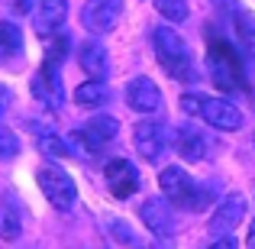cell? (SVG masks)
I'll list each match as a JSON object with an SVG mask.
<instances>
[{"instance_id":"obj_13","label":"cell","mask_w":255,"mask_h":249,"mask_svg":"<svg viewBox=\"0 0 255 249\" xmlns=\"http://www.w3.org/2000/svg\"><path fill=\"white\" fill-rule=\"evenodd\" d=\"M126 104L139 113H155V110H162V91L149 78H132L126 84Z\"/></svg>"},{"instance_id":"obj_22","label":"cell","mask_w":255,"mask_h":249,"mask_svg":"<svg viewBox=\"0 0 255 249\" xmlns=\"http://www.w3.org/2000/svg\"><path fill=\"white\" fill-rule=\"evenodd\" d=\"M236 32H239V39H243V45L255 55V13L239 10V16H236Z\"/></svg>"},{"instance_id":"obj_23","label":"cell","mask_w":255,"mask_h":249,"mask_svg":"<svg viewBox=\"0 0 255 249\" xmlns=\"http://www.w3.org/2000/svg\"><path fill=\"white\" fill-rule=\"evenodd\" d=\"M155 10L162 13L165 19H171V23H184L187 19V0H155Z\"/></svg>"},{"instance_id":"obj_21","label":"cell","mask_w":255,"mask_h":249,"mask_svg":"<svg viewBox=\"0 0 255 249\" xmlns=\"http://www.w3.org/2000/svg\"><path fill=\"white\" fill-rule=\"evenodd\" d=\"M36 146L42 149V156H52V159H62V156H68V146H65V139L62 136H55L52 130H42L36 136Z\"/></svg>"},{"instance_id":"obj_6","label":"cell","mask_w":255,"mask_h":249,"mask_svg":"<svg viewBox=\"0 0 255 249\" xmlns=\"http://www.w3.org/2000/svg\"><path fill=\"white\" fill-rule=\"evenodd\" d=\"M117 130L120 123L113 117H107V113H100V117H91L81 130L71 133V152H100L107 143H113L117 139Z\"/></svg>"},{"instance_id":"obj_8","label":"cell","mask_w":255,"mask_h":249,"mask_svg":"<svg viewBox=\"0 0 255 249\" xmlns=\"http://www.w3.org/2000/svg\"><path fill=\"white\" fill-rule=\"evenodd\" d=\"M132 136H136V152L145 162H158L162 152L168 149V126L162 120H142V123H136Z\"/></svg>"},{"instance_id":"obj_7","label":"cell","mask_w":255,"mask_h":249,"mask_svg":"<svg viewBox=\"0 0 255 249\" xmlns=\"http://www.w3.org/2000/svg\"><path fill=\"white\" fill-rule=\"evenodd\" d=\"M32 94L45 107H62V58L45 55L42 68L32 75Z\"/></svg>"},{"instance_id":"obj_30","label":"cell","mask_w":255,"mask_h":249,"mask_svg":"<svg viewBox=\"0 0 255 249\" xmlns=\"http://www.w3.org/2000/svg\"><path fill=\"white\" fill-rule=\"evenodd\" d=\"M249 246L255 249V220H252V227H249Z\"/></svg>"},{"instance_id":"obj_17","label":"cell","mask_w":255,"mask_h":249,"mask_svg":"<svg viewBox=\"0 0 255 249\" xmlns=\"http://www.w3.org/2000/svg\"><path fill=\"white\" fill-rule=\"evenodd\" d=\"M23 233V217H19V207L10 194L0 198V237L3 240H16Z\"/></svg>"},{"instance_id":"obj_25","label":"cell","mask_w":255,"mask_h":249,"mask_svg":"<svg viewBox=\"0 0 255 249\" xmlns=\"http://www.w3.org/2000/svg\"><path fill=\"white\" fill-rule=\"evenodd\" d=\"M139 249H174V240L171 233H152V240L139 243Z\"/></svg>"},{"instance_id":"obj_11","label":"cell","mask_w":255,"mask_h":249,"mask_svg":"<svg viewBox=\"0 0 255 249\" xmlns=\"http://www.w3.org/2000/svg\"><path fill=\"white\" fill-rule=\"evenodd\" d=\"M246 217V198L243 194H230V198L220 201V207L210 217V233L213 237H226V233H236V227Z\"/></svg>"},{"instance_id":"obj_27","label":"cell","mask_w":255,"mask_h":249,"mask_svg":"<svg viewBox=\"0 0 255 249\" xmlns=\"http://www.w3.org/2000/svg\"><path fill=\"white\" fill-rule=\"evenodd\" d=\"M207 249H236V237H233V233H226V237H220L217 243H210Z\"/></svg>"},{"instance_id":"obj_1","label":"cell","mask_w":255,"mask_h":249,"mask_svg":"<svg viewBox=\"0 0 255 249\" xmlns=\"http://www.w3.org/2000/svg\"><path fill=\"white\" fill-rule=\"evenodd\" d=\"M207 68H210V81L220 91H246V71L243 58L233 49L230 39H223L217 29H207Z\"/></svg>"},{"instance_id":"obj_24","label":"cell","mask_w":255,"mask_h":249,"mask_svg":"<svg viewBox=\"0 0 255 249\" xmlns=\"http://www.w3.org/2000/svg\"><path fill=\"white\" fill-rule=\"evenodd\" d=\"M19 156V136L10 130V126L0 123V162H6V159H16Z\"/></svg>"},{"instance_id":"obj_19","label":"cell","mask_w":255,"mask_h":249,"mask_svg":"<svg viewBox=\"0 0 255 249\" xmlns=\"http://www.w3.org/2000/svg\"><path fill=\"white\" fill-rule=\"evenodd\" d=\"M19 49H23V32L13 23H0V62L19 55Z\"/></svg>"},{"instance_id":"obj_15","label":"cell","mask_w":255,"mask_h":249,"mask_svg":"<svg viewBox=\"0 0 255 249\" xmlns=\"http://www.w3.org/2000/svg\"><path fill=\"white\" fill-rule=\"evenodd\" d=\"M78 65H81L91 78H107L110 62H107L104 42H97V39H84V42L78 45Z\"/></svg>"},{"instance_id":"obj_12","label":"cell","mask_w":255,"mask_h":249,"mask_svg":"<svg viewBox=\"0 0 255 249\" xmlns=\"http://www.w3.org/2000/svg\"><path fill=\"white\" fill-rule=\"evenodd\" d=\"M139 220H142L152 233H174V227H178V217H174L168 198L142 201V207H139Z\"/></svg>"},{"instance_id":"obj_2","label":"cell","mask_w":255,"mask_h":249,"mask_svg":"<svg viewBox=\"0 0 255 249\" xmlns=\"http://www.w3.org/2000/svg\"><path fill=\"white\" fill-rule=\"evenodd\" d=\"M152 49H155L162 68L178 81H191L194 78V58L187 42L181 39V32H174L171 26H155L152 29Z\"/></svg>"},{"instance_id":"obj_31","label":"cell","mask_w":255,"mask_h":249,"mask_svg":"<svg viewBox=\"0 0 255 249\" xmlns=\"http://www.w3.org/2000/svg\"><path fill=\"white\" fill-rule=\"evenodd\" d=\"M252 143H255V139H252Z\"/></svg>"},{"instance_id":"obj_16","label":"cell","mask_w":255,"mask_h":249,"mask_svg":"<svg viewBox=\"0 0 255 249\" xmlns=\"http://www.w3.org/2000/svg\"><path fill=\"white\" fill-rule=\"evenodd\" d=\"M68 19V0H39L36 6V29L42 36L62 29V23Z\"/></svg>"},{"instance_id":"obj_10","label":"cell","mask_w":255,"mask_h":249,"mask_svg":"<svg viewBox=\"0 0 255 249\" xmlns=\"http://www.w3.org/2000/svg\"><path fill=\"white\" fill-rule=\"evenodd\" d=\"M104 178H107V188H110L113 198L126 201L139 191V168L126 159H110L104 165Z\"/></svg>"},{"instance_id":"obj_14","label":"cell","mask_w":255,"mask_h":249,"mask_svg":"<svg viewBox=\"0 0 255 249\" xmlns=\"http://www.w3.org/2000/svg\"><path fill=\"white\" fill-rule=\"evenodd\" d=\"M174 149H178V156L184 159V162H200V159L207 156V149H210V143H207V133L197 130V126H178L174 130Z\"/></svg>"},{"instance_id":"obj_29","label":"cell","mask_w":255,"mask_h":249,"mask_svg":"<svg viewBox=\"0 0 255 249\" xmlns=\"http://www.w3.org/2000/svg\"><path fill=\"white\" fill-rule=\"evenodd\" d=\"M16 13H29L32 10V0H16V6H13Z\"/></svg>"},{"instance_id":"obj_20","label":"cell","mask_w":255,"mask_h":249,"mask_svg":"<svg viewBox=\"0 0 255 249\" xmlns=\"http://www.w3.org/2000/svg\"><path fill=\"white\" fill-rule=\"evenodd\" d=\"M104 227H107V233H110V240H117L120 246L139 249V237H136V230H132L126 220H120V217H107V220H104Z\"/></svg>"},{"instance_id":"obj_9","label":"cell","mask_w":255,"mask_h":249,"mask_svg":"<svg viewBox=\"0 0 255 249\" xmlns=\"http://www.w3.org/2000/svg\"><path fill=\"white\" fill-rule=\"evenodd\" d=\"M123 16V0H87L81 10V23L87 32H110Z\"/></svg>"},{"instance_id":"obj_26","label":"cell","mask_w":255,"mask_h":249,"mask_svg":"<svg viewBox=\"0 0 255 249\" xmlns=\"http://www.w3.org/2000/svg\"><path fill=\"white\" fill-rule=\"evenodd\" d=\"M213 6H220V10L230 13V16H239V10H243V6H239V0H213Z\"/></svg>"},{"instance_id":"obj_18","label":"cell","mask_w":255,"mask_h":249,"mask_svg":"<svg viewBox=\"0 0 255 249\" xmlns=\"http://www.w3.org/2000/svg\"><path fill=\"white\" fill-rule=\"evenodd\" d=\"M75 100L81 107H100L107 100V84L100 81V78H91V81H84V84H78V91H75Z\"/></svg>"},{"instance_id":"obj_28","label":"cell","mask_w":255,"mask_h":249,"mask_svg":"<svg viewBox=\"0 0 255 249\" xmlns=\"http://www.w3.org/2000/svg\"><path fill=\"white\" fill-rule=\"evenodd\" d=\"M10 100H13L10 87H6V84H0V117H3V113H6V107H10Z\"/></svg>"},{"instance_id":"obj_3","label":"cell","mask_w":255,"mask_h":249,"mask_svg":"<svg viewBox=\"0 0 255 249\" xmlns=\"http://www.w3.org/2000/svg\"><path fill=\"white\" fill-rule=\"evenodd\" d=\"M181 110L184 113H194V117H204L210 126L223 133H233L243 126V110H239L233 100H223V97H204V94H184L181 97Z\"/></svg>"},{"instance_id":"obj_5","label":"cell","mask_w":255,"mask_h":249,"mask_svg":"<svg viewBox=\"0 0 255 249\" xmlns=\"http://www.w3.org/2000/svg\"><path fill=\"white\" fill-rule=\"evenodd\" d=\"M36 181H39V188H42L45 201H49V204L55 207V211L68 214L71 207H75L78 188H75V181H71V175L65 172L62 165H42V168L36 172Z\"/></svg>"},{"instance_id":"obj_4","label":"cell","mask_w":255,"mask_h":249,"mask_svg":"<svg viewBox=\"0 0 255 249\" xmlns=\"http://www.w3.org/2000/svg\"><path fill=\"white\" fill-rule=\"evenodd\" d=\"M158 188H162V194L171 201V204H178V207H191V211L204 207L207 201L213 198V191H200V188L194 185V178H191V175H187L181 165H168V168H162V175H158Z\"/></svg>"}]
</instances>
